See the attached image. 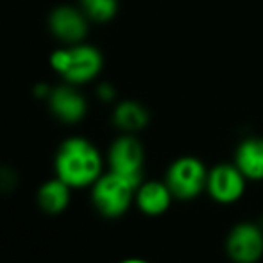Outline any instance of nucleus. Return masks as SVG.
I'll return each instance as SVG.
<instances>
[{
	"mask_svg": "<svg viewBox=\"0 0 263 263\" xmlns=\"http://www.w3.org/2000/svg\"><path fill=\"white\" fill-rule=\"evenodd\" d=\"M118 263H151L147 260H142V258H125V260L118 261Z\"/></svg>",
	"mask_w": 263,
	"mask_h": 263,
	"instance_id": "obj_17",
	"label": "nucleus"
},
{
	"mask_svg": "<svg viewBox=\"0 0 263 263\" xmlns=\"http://www.w3.org/2000/svg\"><path fill=\"white\" fill-rule=\"evenodd\" d=\"M97 93L104 102H109V101H113V99H115V90H113V86H111V84H101V86H99V90H97Z\"/></svg>",
	"mask_w": 263,
	"mask_h": 263,
	"instance_id": "obj_16",
	"label": "nucleus"
},
{
	"mask_svg": "<svg viewBox=\"0 0 263 263\" xmlns=\"http://www.w3.org/2000/svg\"><path fill=\"white\" fill-rule=\"evenodd\" d=\"M226 256L231 263H258L263 258V228L260 222H238L226 236Z\"/></svg>",
	"mask_w": 263,
	"mask_h": 263,
	"instance_id": "obj_6",
	"label": "nucleus"
},
{
	"mask_svg": "<svg viewBox=\"0 0 263 263\" xmlns=\"http://www.w3.org/2000/svg\"><path fill=\"white\" fill-rule=\"evenodd\" d=\"M102 156L91 142L72 136L59 145L54 159L55 177L70 188L91 186L102 176Z\"/></svg>",
	"mask_w": 263,
	"mask_h": 263,
	"instance_id": "obj_1",
	"label": "nucleus"
},
{
	"mask_svg": "<svg viewBox=\"0 0 263 263\" xmlns=\"http://www.w3.org/2000/svg\"><path fill=\"white\" fill-rule=\"evenodd\" d=\"M16 184V176L13 170L9 168H0V192H9Z\"/></svg>",
	"mask_w": 263,
	"mask_h": 263,
	"instance_id": "obj_15",
	"label": "nucleus"
},
{
	"mask_svg": "<svg viewBox=\"0 0 263 263\" xmlns=\"http://www.w3.org/2000/svg\"><path fill=\"white\" fill-rule=\"evenodd\" d=\"M102 54L95 47L76 43L65 49L54 50L50 55V65L66 83L84 84L99 76L102 68Z\"/></svg>",
	"mask_w": 263,
	"mask_h": 263,
	"instance_id": "obj_2",
	"label": "nucleus"
},
{
	"mask_svg": "<svg viewBox=\"0 0 263 263\" xmlns=\"http://www.w3.org/2000/svg\"><path fill=\"white\" fill-rule=\"evenodd\" d=\"M235 163L247 181H263V138L249 136L235 151Z\"/></svg>",
	"mask_w": 263,
	"mask_h": 263,
	"instance_id": "obj_11",
	"label": "nucleus"
},
{
	"mask_svg": "<svg viewBox=\"0 0 263 263\" xmlns=\"http://www.w3.org/2000/svg\"><path fill=\"white\" fill-rule=\"evenodd\" d=\"M143 163H145V151L135 135L124 133L111 143L107 151V165L111 172L125 177L136 186H140L143 181Z\"/></svg>",
	"mask_w": 263,
	"mask_h": 263,
	"instance_id": "obj_5",
	"label": "nucleus"
},
{
	"mask_svg": "<svg viewBox=\"0 0 263 263\" xmlns=\"http://www.w3.org/2000/svg\"><path fill=\"white\" fill-rule=\"evenodd\" d=\"M47 101H49V107L54 117L65 124H76L83 120L86 115V101L70 83L50 90Z\"/></svg>",
	"mask_w": 263,
	"mask_h": 263,
	"instance_id": "obj_9",
	"label": "nucleus"
},
{
	"mask_svg": "<svg viewBox=\"0 0 263 263\" xmlns=\"http://www.w3.org/2000/svg\"><path fill=\"white\" fill-rule=\"evenodd\" d=\"M260 226H261V228H263V217H261V220H260Z\"/></svg>",
	"mask_w": 263,
	"mask_h": 263,
	"instance_id": "obj_18",
	"label": "nucleus"
},
{
	"mask_svg": "<svg viewBox=\"0 0 263 263\" xmlns=\"http://www.w3.org/2000/svg\"><path fill=\"white\" fill-rule=\"evenodd\" d=\"M70 190L72 188L59 177L45 181L38 190L40 208L49 215H58L61 211H65L70 202Z\"/></svg>",
	"mask_w": 263,
	"mask_h": 263,
	"instance_id": "obj_13",
	"label": "nucleus"
},
{
	"mask_svg": "<svg viewBox=\"0 0 263 263\" xmlns=\"http://www.w3.org/2000/svg\"><path fill=\"white\" fill-rule=\"evenodd\" d=\"M174 199L176 197L165 181L151 179L142 181L140 186L136 188L135 204L147 217H159L168 211Z\"/></svg>",
	"mask_w": 263,
	"mask_h": 263,
	"instance_id": "obj_10",
	"label": "nucleus"
},
{
	"mask_svg": "<svg viewBox=\"0 0 263 263\" xmlns=\"http://www.w3.org/2000/svg\"><path fill=\"white\" fill-rule=\"evenodd\" d=\"M81 9L88 20L104 24L117 16L118 0H81Z\"/></svg>",
	"mask_w": 263,
	"mask_h": 263,
	"instance_id": "obj_14",
	"label": "nucleus"
},
{
	"mask_svg": "<svg viewBox=\"0 0 263 263\" xmlns=\"http://www.w3.org/2000/svg\"><path fill=\"white\" fill-rule=\"evenodd\" d=\"M50 32L66 45H76L84 40L88 32V16L83 9L72 6H59L49 16Z\"/></svg>",
	"mask_w": 263,
	"mask_h": 263,
	"instance_id": "obj_8",
	"label": "nucleus"
},
{
	"mask_svg": "<svg viewBox=\"0 0 263 263\" xmlns=\"http://www.w3.org/2000/svg\"><path fill=\"white\" fill-rule=\"evenodd\" d=\"M136 184L115 172H106L91 184V202L106 218H118L135 202Z\"/></svg>",
	"mask_w": 263,
	"mask_h": 263,
	"instance_id": "obj_3",
	"label": "nucleus"
},
{
	"mask_svg": "<svg viewBox=\"0 0 263 263\" xmlns=\"http://www.w3.org/2000/svg\"><path fill=\"white\" fill-rule=\"evenodd\" d=\"M210 168L195 156L174 159L166 168L165 183L177 201H194L206 192Z\"/></svg>",
	"mask_w": 263,
	"mask_h": 263,
	"instance_id": "obj_4",
	"label": "nucleus"
},
{
	"mask_svg": "<svg viewBox=\"0 0 263 263\" xmlns=\"http://www.w3.org/2000/svg\"><path fill=\"white\" fill-rule=\"evenodd\" d=\"M113 122L120 131L127 135L142 131L149 124V111L136 101H124L117 104L113 111Z\"/></svg>",
	"mask_w": 263,
	"mask_h": 263,
	"instance_id": "obj_12",
	"label": "nucleus"
},
{
	"mask_svg": "<svg viewBox=\"0 0 263 263\" xmlns=\"http://www.w3.org/2000/svg\"><path fill=\"white\" fill-rule=\"evenodd\" d=\"M247 177L235 163H218L211 166L206 183V194L217 204H235L243 197Z\"/></svg>",
	"mask_w": 263,
	"mask_h": 263,
	"instance_id": "obj_7",
	"label": "nucleus"
}]
</instances>
